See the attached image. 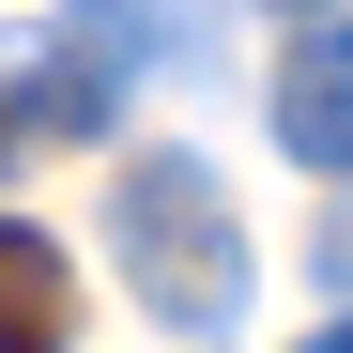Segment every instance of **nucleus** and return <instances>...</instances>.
<instances>
[{
	"instance_id": "obj_5",
	"label": "nucleus",
	"mask_w": 353,
	"mask_h": 353,
	"mask_svg": "<svg viewBox=\"0 0 353 353\" xmlns=\"http://www.w3.org/2000/svg\"><path fill=\"white\" fill-rule=\"evenodd\" d=\"M276 16H338V0H276Z\"/></svg>"
},
{
	"instance_id": "obj_1",
	"label": "nucleus",
	"mask_w": 353,
	"mask_h": 353,
	"mask_svg": "<svg viewBox=\"0 0 353 353\" xmlns=\"http://www.w3.org/2000/svg\"><path fill=\"white\" fill-rule=\"evenodd\" d=\"M108 246H123L139 307L169 338H246V215L200 154H123V185H108Z\"/></svg>"
},
{
	"instance_id": "obj_2",
	"label": "nucleus",
	"mask_w": 353,
	"mask_h": 353,
	"mask_svg": "<svg viewBox=\"0 0 353 353\" xmlns=\"http://www.w3.org/2000/svg\"><path fill=\"white\" fill-rule=\"evenodd\" d=\"M276 154L323 169V185H353V16H307L276 46Z\"/></svg>"
},
{
	"instance_id": "obj_4",
	"label": "nucleus",
	"mask_w": 353,
	"mask_h": 353,
	"mask_svg": "<svg viewBox=\"0 0 353 353\" xmlns=\"http://www.w3.org/2000/svg\"><path fill=\"white\" fill-rule=\"evenodd\" d=\"M292 353H353V307H338V323H323V338H292Z\"/></svg>"
},
{
	"instance_id": "obj_3",
	"label": "nucleus",
	"mask_w": 353,
	"mask_h": 353,
	"mask_svg": "<svg viewBox=\"0 0 353 353\" xmlns=\"http://www.w3.org/2000/svg\"><path fill=\"white\" fill-rule=\"evenodd\" d=\"M0 353H77V292L46 230H0Z\"/></svg>"
}]
</instances>
